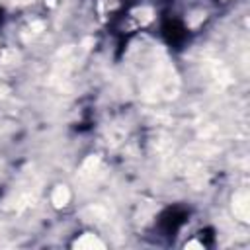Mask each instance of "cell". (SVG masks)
I'll use <instances>...</instances> for the list:
<instances>
[{
  "mask_svg": "<svg viewBox=\"0 0 250 250\" xmlns=\"http://www.w3.org/2000/svg\"><path fill=\"white\" fill-rule=\"evenodd\" d=\"M8 92H10V90H8V86L0 82V100H2V98H6V96H8Z\"/></svg>",
  "mask_w": 250,
  "mask_h": 250,
  "instance_id": "cell-9",
  "label": "cell"
},
{
  "mask_svg": "<svg viewBox=\"0 0 250 250\" xmlns=\"http://www.w3.org/2000/svg\"><path fill=\"white\" fill-rule=\"evenodd\" d=\"M18 63H20V51L8 47V49H4L2 53H0V65L12 67V65H18Z\"/></svg>",
  "mask_w": 250,
  "mask_h": 250,
  "instance_id": "cell-4",
  "label": "cell"
},
{
  "mask_svg": "<svg viewBox=\"0 0 250 250\" xmlns=\"http://www.w3.org/2000/svg\"><path fill=\"white\" fill-rule=\"evenodd\" d=\"M186 248H199V250H201L203 246H201L199 242H188V244H186Z\"/></svg>",
  "mask_w": 250,
  "mask_h": 250,
  "instance_id": "cell-10",
  "label": "cell"
},
{
  "mask_svg": "<svg viewBox=\"0 0 250 250\" xmlns=\"http://www.w3.org/2000/svg\"><path fill=\"white\" fill-rule=\"evenodd\" d=\"M51 201H53V205H55L57 209L65 207V205L71 201V192H69V188L63 186V184H59V186L53 190V194H51Z\"/></svg>",
  "mask_w": 250,
  "mask_h": 250,
  "instance_id": "cell-3",
  "label": "cell"
},
{
  "mask_svg": "<svg viewBox=\"0 0 250 250\" xmlns=\"http://www.w3.org/2000/svg\"><path fill=\"white\" fill-rule=\"evenodd\" d=\"M133 14L141 20V24H147V22L153 20V10H151V8H139V10H135Z\"/></svg>",
  "mask_w": 250,
  "mask_h": 250,
  "instance_id": "cell-6",
  "label": "cell"
},
{
  "mask_svg": "<svg viewBox=\"0 0 250 250\" xmlns=\"http://www.w3.org/2000/svg\"><path fill=\"white\" fill-rule=\"evenodd\" d=\"M30 30H32L34 34H41V32H43V22H34V24L30 26Z\"/></svg>",
  "mask_w": 250,
  "mask_h": 250,
  "instance_id": "cell-7",
  "label": "cell"
},
{
  "mask_svg": "<svg viewBox=\"0 0 250 250\" xmlns=\"http://www.w3.org/2000/svg\"><path fill=\"white\" fill-rule=\"evenodd\" d=\"M76 250H104L106 248V244L96 236V234H82L78 240H74V244H72Z\"/></svg>",
  "mask_w": 250,
  "mask_h": 250,
  "instance_id": "cell-2",
  "label": "cell"
},
{
  "mask_svg": "<svg viewBox=\"0 0 250 250\" xmlns=\"http://www.w3.org/2000/svg\"><path fill=\"white\" fill-rule=\"evenodd\" d=\"M100 166V159L98 157H88L86 161H84V164H82V168H80V176H84V178H88V176H92L94 172H96V168Z\"/></svg>",
  "mask_w": 250,
  "mask_h": 250,
  "instance_id": "cell-5",
  "label": "cell"
},
{
  "mask_svg": "<svg viewBox=\"0 0 250 250\" xmlns=\"http://www.w3.org/2000/svg\"><path fill=\"white\" fill-rule=\"evenodd\" d=\"M194 16H196V18H192V20L188 22V24H190L192 28H194V26H197V24H199V22H201V20L205 18V14H194Z\"/></svg>",
  "mask_w": 250,
  "mask_h": 250,
  "instance_id": "cell-8",
  "label": "cell"
},
{
  "mask_svg": "<svg viewBox=\"0 0 250 250\" xmlns=\"http://www.w3.org/2000/svg\"><path fill=\"white\" fill-rule=\"evenodd\" d=\"M57 4V0H47V6H55Z\"/></svg>",
  "mask_w": 250,
  "mask_h": 250,
  "instance_id": "cell-11",
  "label": "cell"
},
{
  "mask_svg": "<svg viewBox=\"0 0 250 250\" xmlns=\"http://www.w3.org/2000/svg\"><path fill=\"white\" fill-rule=\"evenodd\" d=\"M248 201H250L248 199V194H244V192H238L232 197V213L242 223H248V217H250V203Z\"/></svg>",
  "mask_w": 250,
  "mask_h": 250,
  "instance_id": "cell-1",
  "label": "cell"
}]
</instances>
